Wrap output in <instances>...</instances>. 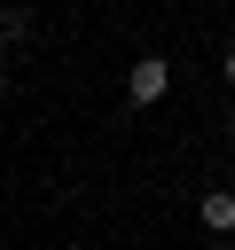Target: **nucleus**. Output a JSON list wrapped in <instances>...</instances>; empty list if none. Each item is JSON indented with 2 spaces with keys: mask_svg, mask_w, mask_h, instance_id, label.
Listing matches in <instances>:
<instances>
[{
  "mask_svg": "<svg viewBox=\"0 0 235 250\" xmlns=\"http://www.w3.org/2000/svg\"><path fill=\"white\" fill-rule=\"evenodd\" d=\"M125 94H133L141 109H149V102H164V94H172V62H164V55H141V62L125 70Z\"/></svg>",
  "mask_w": 235,
  "mask_h": 250,
  "instance_id": "nucleus-1",
  "label": "nucleus"
},
{
  "mask_svg": "<svg viewBox=\"0 0 235 250\" xmlns=\"http://www.w3.org/2000/svg\"><path fill=\"white\" fill-rule=\"evenodd\" d=\"M196 211H204V227H212V234H235V188H212Z\"/></svg>",
  "mask_w": 235,
  "mask_h": 250,
  "instance_id": "nucleus-2",
  "label": "nucleus"
},
{
  "mask_svg": "<svg viewBox=\"0 0 235 250\" xmlns=\"http://www.w3.org/2000/svg\"><path fill=\"white\" fill-rule=\"evenodd\" d=\"M227 86H235V47H227Z\"/></svg>",
  "mask_w": 235,
  "mask_h": 250,
  "instance_id": "nucleus-3",
  "label": "nucleus"
},
{
  "mask_svg": "<svg viewBox=\"0 0 235 250\" xmlns=\"http://www.w3.org/2000/svg\"><path fill=\"white\" fill-rule=\"evenodd\" d=\"M212 250H235V242H227V234H219V242H212Z\"/></svg>",
  "mask_w": 235,
  "mask_h": 250,
  "instance_id": "nucleus-4",
  "label": "nucleus"
},
{
  "mask_svg": "<svg viewBox=\"0 0 235 250\" xmlns=\"http://www.w3.org/2000/svg\"><path fill=\"white\" fill-rule=\"evenodd\" d=\"M0 94H8V70H0Z\"/></svg>",
  "mask_w": 235,
  "mask_h": 250,
  "instance_id": "nucleus-5",
  "label": "nucleus"
},
{
  "mask_svg": "<svg viewBox=\"0 0 235 250\" xmlns=\"http://www.w3.org/2000/svg\"><path fill=\"white\" fill-rule=\"evenodd\" d=\"M227 133H235V125H227Z\"/></svg>",
  "mask_w": 235,
  "mask_h": 250,
  "instance_id": "nucleus-6",
  "label": "nucleus"
}]
</instances>
